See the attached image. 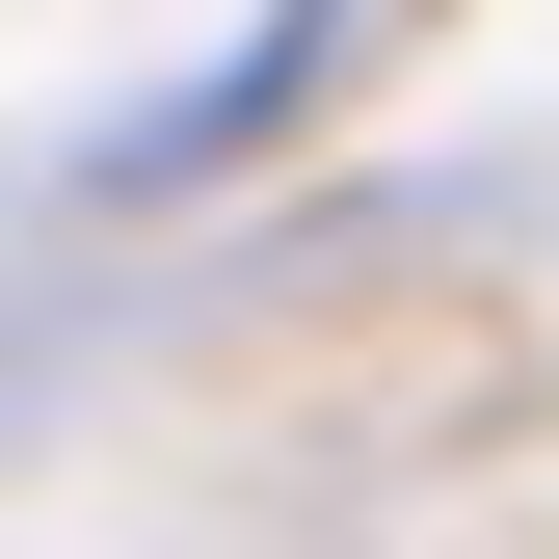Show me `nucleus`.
<instances>
[{"instance_id": "obj_1", "label": "nucleus", "mask_w": 559, "mask_h": 559, "mask_svg": "<svg viewBox=\"0 0 559 559\" xmlns=\"http://www.w3.org/2000/svg\"><path fill=\"white\" fill-rule=\"evenodd\" d=\"M373 27H427V0H266V53H240V81L187 107V133H266V107H320V81H346Z\"/></svg>"}]
</instances>
